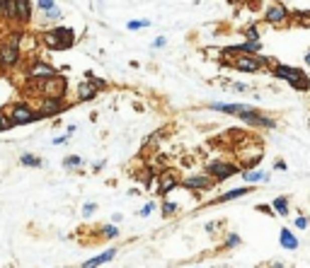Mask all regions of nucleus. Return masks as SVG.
Instances as JSON below:
<instances>
[{
    "label": "nucleus",
    "instance_id": "72a5a7b5",
    "mask_svg": "<svg viewBox=\"0 0 310 268\" xmlns=\"http://www.w3.org/2000/svg\"><path fill=\"white\" fill-rule=\"evenodd\" d=\"M94 210H97V205H94V203H87V205L82 208V215H85V217H90V215H92Z\"/></svg>",
    "mask_w": 310,
    "mask_h": 268
},
{
    "label": "nucleus",
    "instance_id": "e433bc0d",
    "mask_svg": "<svg viewBox=\"0 0 310 268\" xmlns=\"http://www.w3.org/2000/svg\"><path fill=\"white\" fill-rule=\"evenodd\" d=\"M153 46H155V49H162V46H165V37H158V39L153 41Z\"/></svg>",
    "mask_w": 310,
    "mask_h": 268
},
{
    "label": "nucleus",
    "instance_id": "a19ab883",
    "mask_svg": "<svg viewBox=\"0 0 310 268\" xmlns=\"http://www.w3.org/2000/svg\"><path fill=\"white\" fill-rule=\"evenodd\" d=\"M5 3H8V0H0V13L5 10Z\"/></svg>",
    "mask_w": 310,
    "mask_h": 268
},
{
    "label": "nucleus",
    "instance_id": "0eeeda50",
    "mask_svg": "<svg viewBox=\"0 0 310 268\" xmlns=\"http://www.w3.org/2000/svg\"><path fill=\"white\" fill-rule=\"evenodd\" d=\"M230 66L238 68L240 73H257V70H262L264 66H269V61L267 58H259L257 54H238Z\"/></svg>",
    "mask_w": 310,
    "mask_h": 268
},
{
    "label": "nucleus",
    "instance_id": "20e7f679",
    "mask_svg": "<svg viewBox=\"0 0 310 268\" xmlns=\"http://www.w3.org/2000/svg\"><path fill=\"white\" fill-rule=\"evenodd\" d=\"M37 85V94L39 97H66L68 92V80L63 75H49V78H44V80H29Z\"/></svg>",
    "mask_w": 310,
    "mask_h": 268
},
{
    "label": "nucleus",
    "instance_id": "6e6552de",
    "mask_svg": "<svg viewBox=\"0 0 310 268\" xmlns=\"http://www.w3.org/2000/svg\"><path fill=\"white\" fill-rule=\"evenodd\" d=\"M240 172V167L238 164H233V162H223V160H211L206 164V174L214 176L216 181H226L230 176H235Z\"/></svg>",
    "mask_w": 310,
    "mask_h": 268
},
{
    "label": "nucleus",
    "instance_id": "c85d7f7f",
    "mask_svg": "<svg viewBox=\"0 0 310 268\" xmlns=\"http://www.w3.org/2000/svg\"><path fill=\"white\" fill-rule=\"evenodd\" d=\"M37 5H39V10H44V13H49V10H54L56 8L54 0H37Z\"/></svg>",
    "mask_w": 310,
    "mask_h": 268
},
{
    "label": "nucleus",
    "instance_id": "6ab92c4d",
    "mask_svg": "<svg viewBox=\"0 0 310 268\" xmlns=\"http://www.w3.org/2000/svg\"><path fill=\"white\" fill-rule=\"evenodd\" d=\"M252 188L250 186H243V188H233V191H226L223 196H218L214 203H226V201H233V198H243V196H247Z\"/></svg>",
    "mask_w": 310,
    "mask_h": 268
},
{
    "label": "nucleus",
    "instance_id": "2eb2a0df",
    "mask_svg": "<svg viewBox=\"0 0 310 268\" xmlns=\"http://www.w3.org/2000/svg\"><path fill=\"white\" fill-rule=\"evenodd\" d=\"M97 87H94V82L92 80H85L78 85V102H90V99H94L97 97Z\"/></svg>",
    "mask_w": 310,
    "mask_h": 268
},
{
    "label": "nucleus",
    "instance_id": "1a4fd4ad",
    "mask_svg": "<svg viewBox=\"0 0 310 268\" xmlns=\"http://www.w3.org/2000/svg\"><path fill=\"white\" fill-rule=\"evenodd\" d=\"M10 121L15 126H27V123L39 121V116H37V111L29 107L27 102H15L13 109H10Z\"/></svg>",
    "mask_w": 310,
    "mask_h": 268
},
{
    "label": "nucleus",
    "instance_id": "a211bd4d",
    "mask_svg": "<svg viewBox=\"0 0 310 268\" xmlns=\"http://www.w3.org/2000/svg\"><path fill=\"white\" fill-rule=\"evenodd\" d=\"M279 241H281V246L283 249H288V251H296L298 249V239L293 237V232L291 229H281V234H279Z\"/></svg>",
    "mask_w": 310,
    "mask_h": 268
},
{
    "label": "nucleus",
    "instance_id": "423d86ee",
    "mask_svg": "<svg viewBox=\"0 0 310 268\" xmlns=\"http://www.w3.org/2000/svg\"><path fill=\"white\" fill-rule=\"evenodd\" d=\"M68 107L70 104L66 102V97H41L37 116L39 119H51V116H58L61 111H66Z\"/></svg>",
    "mask_w": 310,
    "mask_h": 268
},
{
    "label": "nucleus",
    "instance_id": "dca6fc26",
    "mask_svg": "<svg viewBox=\"0 0 310 268\" xmlns=\"http://www.w3.org/2000/svg\"><path fill=\"white\" fill-rule=\"evenodd\" d=\"M117 256V249H107V251H102L99 256H94V258H87L85 263H82V268H94V266H105V263H109L112 258Z\"/></svg>",
    "mask_w": 310,
    "mask_h": 268
},
{
    "label": "nucleus",
    "instance_id": "393cba45",
    "mask_svg": "<svg viewBox=\"0 0 310 268\" xmlns=\"http://www.w3.org/2000/svg\"><path fill=\"white\" fill-rule=\"evenodd\" d=\"M240 234H228L226 241H223V249H235V246H240Z\"/></svg>",
    "mask_w": 310,
    "mask_h": 268
},
{
    "label": "nucleus",
    "instance_id": "58836bf2",
    "mask_svg": "<svg viewBox=\"0 0 310 268\" xmlns=\"http://www.w3.org/2000/svg\"><path fill=\"white\" fill-rule=\"evenodd\" d=\"M274 169H279V172H283V169H286V162H276V164H274Z\"/></svg>",
    "mask_w": 310,
    "mask_h": 268
},
{
    "label": "nucleus",
    "instance_id": "4c0bfd02",
    "mask_svg": "<svg viewBox=\"0 0 310 268\" xmlns=\"http://www.w3.org/2000/svg\"><path fill=\"white\" fill-rule=\"evenodd\" d=\"M66 140H68V133H66V135H58V138L54 140V145H63Z\"/></svg>",
    "mask_w": 310,
    "mask_h": 268
},
{
    "label": "nucleus",
    "instance_id": "2f4dec72",
    "mask_svg": "<svg viewBox=\"0 0 310 268\" xmlns=\"http://www.w3.org/2000/svg\"><path fill=\"white\" fill-rule=\"evenodd\" d=\"M153 208H155V205H153V203H146V205H143V208H141V210H138V215H141V217H148V215L153 213Z\"/></svg>",
    "mask_w": 310,
    "mask_h": 268
},
{
    "label": "nucleus",
    "instance_id": "473e14b6",
    "mask_svg": "<svg viewBox=\"0 0 310 268\" xmlns=\"http://www.w3.org/2000/svg\"><path fill=\"white\" fill-rule=\"evenodd\" d=\"M102 234H105V237H117V234H119V229L114 227V225H107V227L102 229Z\"/></svg>",
    "mask_w": 310,
    "mask_h": 268
},
{
    "label": "nucleus",
    "instance_id": "cd10ccee",
    "mask_svg": "<svg viewBox=\"0 0 310 268\" xmlns=\"http://www.w3.org/2000/svg\"><path fill=\"white\" fill-rule=\"evenodd\" d=\"M13 126H15V123L10 121V116L0 111V131H8V128H13Z\"/></svg>",
    "mask_w": 310,
    "mask_h": 268
},
{
    "label": "nucleus",
    "instance_id": "9d476101",
    "mask_svg": "<svg viewBox=\"0 0 310 268\" xmlns=\"http://www.w3.org/2000/svg\"><path fill=\"white\" fill-rule=\"evenodd\" d=\"M182 186L191 188V191H209V188L216 186V179L203 172V174H196V176H187V179L182 181Z\"/></svg>",
    "mask_w": 310,
    "mask_h": 268
},
{
    "label": "nucleus",
    "instance_id": "f8f14e48",
    "mask_svg": "<svg viewBox=\"0 0 310 268\" xmlns=\"http://www.w3.org/2000/svg\"><path fill=\"white\" fill-rule=\"evenodd\" d=\"M160 193H170V191H175L177 186H182V181H179V174H177L175 169H165L160 174Z\"/></svg>",
    "mask_w": 310,
    "mask_h": 268
},
{
    "label": "nucleus",
    "instance_id": "7ed1b4c3",
    "mask_svg": "<svg viewBox=\"0 0 310 268\" xmlns=\"http://www.w3.org/2000/svg\"><path fill=\"white\" fill-rule=\"evenodd\" d=\"M73 41H75V34H73L70 27H56L51 32L41 34V44L51 51H66V49L73 46Z\"/></svg>",
    "mask_w": 310,
    "mask_h": 268
},
{
    "label": "nucleus",
    "instance_id": "aec40b11",
    "mask_svg": "<svg viewBox=\"0 0 310 268\" xmlns=\"http://www.w3.org/2000/svg\"><path fill=\"white\" fill-rule=\"evenodd\" d=\"M271 210H274V215H281V217H286V215H288V198H286V196L274 198V201H271Z\"/></svg>",
    "mask_w": 310,
    "mask_h": 268
},
{
    "label": "nucleus",
    "instance_id": "f257e3e1",
    "mask_svg": "<svg viewBox=\"0 0 310 268\" xmlns=\"http://www.w3.org/2000/svg\"><path fill=\"white\" fill-rule=\"evenodd\" d=\"M209 109L223 111V114H230V116H238L243 123H252V126H262V128H274L276 126L274 119L259 114L252 107H247V104H218V102H214V104H209Z\"/></svg>",
    "mask_w": 310,
    "mask_h": 268
},
{
    "label": "nucleus",
    "instance_id": "f704fd0d",
    "mask_svg": "<svg viewBox=\"0 0 310 268\" xmlns=\"http://www.w3.org/2000/svg\"><path fill=\"white\" fill-rule=\"evenodd\" d=\"M49 20H61V10L58 8H54V10H49V13H44Z\"/></svg>",
    "mask_w": 310,
    "mask_h": 268
},
{
    "label": "nucleus",
    "instance_id": "9b49d317",
    "mask_svg": "<svg viewBox=\"0 0 310 268\" xmlns=\"http://www.w3.org/2000/svg\"><path fill=\"white\" fill-rule=\"evenodd\" d=\"M58 73L54 66H49V63H44V61H34V63H29L27 68V80H44V78H49V75H54Z\"/></svg>",
    "mask_w": 310,
    "mask_h": 268
},
{
    "label": "nucleus",
    "instance_id": "ea45409f",
    "mask_svg": "<svg viewBox=\"0 0 310 268\" xmlns=\"http://www.w3.org/2000/svg\"><path fill=\"white\" fill-rule=\"evenodd\" d=\"M305 66L310 68V51H308V54H305Z\"/></svg>",
    "mask_w": 310,
    "mask_h": 268
},
{
    "label": "nucleus",
    "instance_id": "c756f323",
    "mask_svg": "<svg viewBox=\"0 0 310 268\" xmlns=\"http://www.w3.org/2000/svg\"><path fill=\"white\" fill-rule=\"evenodd\" d=\"M293 225H296L298 229H305V227H308V225H310V220H308V217H305V215H298L296 220H293Z\"/></svg>",
    "mask_w": 310,
    "mask_h": 268
},
{
    "label": "nucleus",
    "instance_id": "bb28decb",
    "mask_svg": "<svg viewBox=\"0 0 310 268\" xmlns=\"http://www.w3.org/2000/svg\"><path fill=\"white\" fill-rule=\"evenodd\" d=\"M179 210V205L177 203H162V215L167 217V215H175Z\"/></svg>",
    "mask_w": 310,
    "mask_h": 268
},
{
    "label": "nucleus",
    "instance_id": "f3484780",
    "mask_svg": "<svg viewBox=\"0 0 310 268\" xmlns=\"http://www.w3.org/2000/svg\"><path fill=\"white\" fill-rule=\"evenodd\" d=\"M238 54H259L262 51V41L259 39H245L243 44H238V46H233Z\"/></svg>",
    "mask_w": 310,
    "mask_h": 268
},
{
    "label": "nucleus",
    "instance_id": "39448f33",
    "mask_svg": "<svg viewBox=\"0 0 310 268\" xmlns=\"http://www.w3.org/2000/svg\"><path fill=\"white\" fill-rule=\"evenodd\" d=\"M20 56H22L20 34H13L10 39L0 41V68H3V70H13V68L20 63Z\"/></svg>",
    "mask_w": 310,
    "mask_h": 268
},
{
    "label": "nucleus",
    "instance_id": "7c9ffc66",
    "mask_svg": "<svg viewBox=\"0 0 310 268\" xmlns=\"http://www.w3.org/2000/svg\"><path fill=\"white\" fill-rule=\"evenodd\" d=\"M87 80H92L97 90H105V87H107V85H105V80H99V78H94L92 73H87Z\"/></svg>",
    "mask_w": 310,
    "mask_h": 268
},
{
    "label": "nucleus",
    "instance_id": "b1692460",
    "mask_svg": "<svg viewBox=\"0 0 310 268\" xmlns=\"http://www.w3.org/2000/svg\"><path fill=\"white\" fill-rule=\"evenodd\" d=\"M0 15H3L8 22H15V0H8V3H5V10Z\"/></svg>",
    "mask_w": 310,
    "mask_h": 268
},
{
    "label": "nucleus",
    "instance_id": "f03ea898",
    "mask_svg": "<svg viewBox=\"0 0 310 268\" xmlns=\"http://www.w3.org/2000/svg\"><path fill=\"white\" fill-rule=\"evenodd\" d=\"M271 73H274L276 78L286 80L293 90H300V92H308L310 90V80L305 78V73H303L300 68L283 66V63H274V66H271Z\"/></svg>",
    "mask_w": 310,
    "mask_h": 268
},
{
    "label": "nucleus",
    "instance_id": "ddd939ff",
    "mask_svg": "<svg viewBox=\"0 0 310 268\" xmlns=\"http://www.w3.org/2000/svg\"><path fill=\"white\" fill-rule=\"evenodd\" d=\"M32 20V0H15V22L29 25Z\"/></svg>",
    "mask_w": 310,
    "mask_h": 268
},
{
    "label": "nucleus",
    "instance_id": "a878e982",
    "mask_svg": "<svg viewBox=\"0 0 310 268\" xmlns=\"http://www.w3.org/2000/svg\"><path fill=\"white\" fill-rule=\"evenodd\" d=\"M126 27L131 29V32H138V29H143V27H150V22L148 20H131Z\"/></svg>",
    "mask_w": 310,
    "mask_h": 268
},
{
    "label": "nucleus",
    "instance_id": "5701e85b",
    "mask_svg": "<svg viewBox=\"0 0 310 268\" xmlns=\"http://www.w3.org/2000/svg\"><path fill=\"white\" fill-rule=\"evenodd\" d=\"M63 164H66L68 169H80V167H82V160L78 157V155H68L66 160H63Z\"/></svg>",
    "mask_w": 310,
    "mask_h": 268
},
{
    "label": "nucleus",
    "instance_id": "c9c22d12",
    "mask_svg": "<svg viewBox=\"0 0 310 268\" xmlns=\"http://www.w3.org/2000/svg\"><path fill=\"white\" fill-rule=\"evenodd\" d=\"M247 39H259V29H257V27L247 29Z\"/></svg>",
    "mask_w": 310,
    "mask_h": 268
},
{
    "label": "nucleus",
    "instance_id": "412c9836",
    "mask_svg": "<svg viewBox=\"0 0 310 268\" xmlns=\"http://www.w3.org/2000/svg\"><path fill=\"white\" fill-rule=\"evenodd\" d=\"M243 179L245 181H252V184H257V181H269V172H262V169L247 172V169H243Z\"/></svg>",
    "mask_w": 310,
    "mask_h": 268
},
{
    "label": "nucleus",
    "instance_id": "4be33fe9",
    "mask_svg": "<svg viewBox=\"0 0 310 268\" xmlns=\"http://www.w3.org/2000/svg\"><path fill=\"white\" fill-rule=\"evenodd\" d=\"M20 162L25 164V167H41V160L37 157V155H29V152H25L22 157H20Z\"/></svg>",
    "mask_w": 310,
    "mask_h": 268
},
{
    "label": "nucleus",
    "instance_id": "4468645a",
    "mask_svg": "<svg viewBox=\"0 0 310 268\" xmlns=\"http://www.w3.org/2000/svg\"><path fill=\"white\" fill-rule=\"evenodd\" d=\"M264 20L269 25H283V22H288V10L283 5H269L264 13Z\"/></svg>",
    "mask_w": 310,
    "mask_h": 268
}]
</instances>
